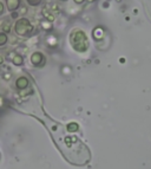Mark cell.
Masks as SVG:
<instances>
[{"label":"cell","mask_w":151,"mask_h":169,"mask_svg":"<svg viewBox=\"0 0 151 169\" xmlns=\"http://www.w3.org/2000/svg\"><path fill=\"white\" fill-rule=\"evenodd\" d=\"M30 25H28V22L26 19H20L17 24H15V31L17 33L19 34H25L28 30H30Z\"/></svg>","instance_id":"obj_1"},{"label":"cell","mask_w":151,"mask_h":169,"mask_svg":"<svg viewBox=\"0 0 151 169\" xmlns=\"http://www.w3.org/2000/svg\"><path fill=\"white\" fill-rule=\"evenodd\" d=\"M18 6H19V0H7V7L10 11L17 10Z\"/></svg>","instance_id":"obj_2"},{"label":"cell","mask_w":151,"mask_h":169,"mask_svg":"<svg viewBox=\"0 0 151 169\" xmlns=\"http://www.w3.org/2000/svg\"><path fill=\"white\" fill-rule=\"evenodd\" d=\"M7 42V35L5 33H0V45H4Z\"/></svg>","instance_id":"obj_3"},{"label":"cell","mask_w":151,"mask_h":169,"mask_svg":"<svg viewBox=\"0 0 151 169\" xmlns=\"http://www.w3.org/2000/svg\"><path fill=\"white\" fill-rule=\"evenodd\" d=\"M18 86L19 88H24V86H26V84H27V81L25 79V78H20V79H19L18 81Z\"/></svg>","instance_id":"obj_4"},{"label":"cell","mask_w":151,"mask_h":169,"mask_svg":"<svg viewBox=\"0 0 151 169\" xmlns=\"http://www.w3.org/2000/svg\"><path fill=\"white\" fill-rule=\"evenodd\" d=\"M13 63L14 64H20L21 63V57H20V56H15L14 59H13Z\"/></svg>","instance_id":"obj_5"},{"label":"cell","mask_w":151,"mask_h":169,"mask_svg":"<svg viewBox=\"0 0 151 169\" xmlns=\"http://www.w3.org/2000/svg\"><path fill=\"white\" fill-rule=\"evenodd\" d=\"M10 27H11V26H10V23H5L4 26H3V30H4L5 32H10V30H11Z\"/></svg>","instance_id":"obj_6"},{"label":"cell","mask_w":151,"mask_h":169,"mask_svg":"<svg viewBox=\"0 0 151 169\" xmlns=\"http://www.w3.org/2000/svg\"><path fill=\"white\" fill-rule=\"evenodd\" d=\"M28 3H30L31 5H37L38 3H39V0H28Z\"/></svg>","instance_id":"obj_7"},{"label":"cell","mask_w":151,"mask_h":169,"mask_svg":"<svg viewBox=\"0 0 151 169\" xmlns=\"http://www.w3.org/2000/svg\"><path fill=\"white\" fill-rule=\"evenodd\" d=\"M4 12V5L1 4V3H0V14H1Z\"/></svg>","instance_id":"obj_8"},{"label":"cell","mask_w":151,"mask_h":169,"mask_svg":"<svg viewBox=\"0 0 151 169\" xmlns=\"http://www.w3.org/2000/svg\"><path fill=\"white\" fill-rule=\"evenodd\" d=\"M0 63H3V58H1V56H0Z\"/></svg>","instance_id":"obj_9"}]
</instances>
